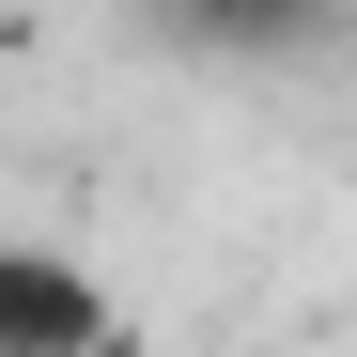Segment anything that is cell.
Listing matches in <instances>:
<instances>
[{
  "label": "cell",
  "mask_w": 357,
  "mask_h": 357,
  "mask_svg": "<svg viewBox=\"0 0 357 357\" xmlns=\"http://www.w3.org/2000/svg\"><path fill=\"white\" fill-rule=\"evenodd\" d=\"M187 16H202V31H233V47H264V31L311 16V0H187Z\"/></svg>",
  "instance_id": "obj_2"
},
{
  "label": "cell",
  "mask_w": 357,
  "mask_h": 357,
  "mask_svg": "<svg viewBox=\"0 0 357 357\" xmlns=\"http://www.w3.org/2000/svg\"><path fill=\"white\" fill-rule=\"evenodd\" d=\"M0 357H125V295L78 249H0Z\"/></svg>",
  "instance_id": "obj_1"
}]
</instances>
